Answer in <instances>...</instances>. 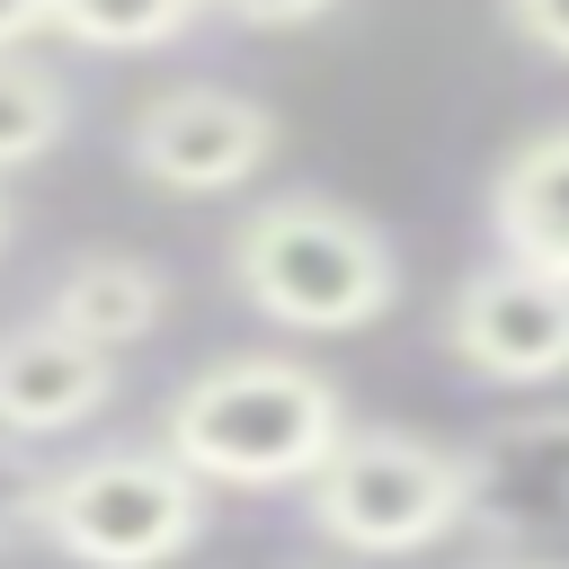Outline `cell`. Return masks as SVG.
<instances>
[{
    "mask_svg": "<svg viewBox=\"0 0 569 569\" xmlns=\"http://www.w3.org/2000/svg\"><path fill=\"white\" fill-rule=\"evenodd\" d=\"M36 36H53V0H0V53H27Z\"/></svg>",
    "mask_w": 569,
    "mask_h": 569,
    "instance_id": "15",
    "label": "cell"
},
{
    "mask_svg": "<svg viewBox=\"0 0 569 569\" xmlns=\"http://www.w3.org/2000/svg\"><path fill=\"white\" fill-rule=\"evenodd\" d=\"M0 249H9V204H0Z\"/></svg>",
    "mask_w": 569,
    "mask_h": 569,
    "instance_id": "17",
    "label": "cell"
},
{
    "mask_svg": "<svg viewBox=\"0 0 569 569\" xmlns=\"http://www.w3.org/2000/svg\"><path fill=\"white\" fill-rule=\"evenodd\" d=\"M124 160L169 196H231L276 160V107L222 80H178L151 107H133Z\"/></svg>",
    "mask_w": 569,
    "mask_h": 569,
    "instance_id": "5",
    "label": "cell"
},
{
    "mask_svg": "<svg viewBox=\"0 0 569 569\" xmlns=\"http://www.w3.org/2000/svg\"><path fill=\"white\" fill-rule=\"evenodd\" d=\"M347 436V391L302 356H222L160 409V453L196 489H302Z\"/></svg>",
    "mask_w": 569,
    "mask_h": 569,
    "instance_id": "1",
    "label": "cell"
},
{
    "mask_svg": "<svg viewBox=\"0 0 569 569\" xmlns=\"http://www.w3.org/2000/svg\"><path fill=\"white\" fill-rule=\"evenodd\" d=\"M196 18H204L196 0H53V36L98 44V53H151V44H178Z\"/></svg>",
    "mask_w": 569,
    "mask_h": 569,
    "instance_id": "12",
    "label": "cell"
},
{
    "mask_svg": "<svg viewBox=\"0 0 569 569\" xmlns=\"http://www.w3.org/2000/svg\"><path fill=\"white\" fill-rule=\"evenodd\" d=\"M18 507L71 569H169L213 525V489H196L160 445H116L71 471H44Z\"/></svg>",
    "mask_w": 569,
    "mask_h": 569,
    "instance_id": "3",
    "label": "cell"
},
{
    "mask_svg": "<svg viewBox=\"0 0 569 569\" xmlns=\"http://www.w3.org/2000/svg\"><path fill=\"white\" fill-rule=\"evenodd\" d=\"M560 178H569V133L560 124H533L498 178H489V240L507 267H533V276H569V213H560Z\"/></svg>",
    "mask_w": 569,
    "mask_h": 569,
    "instance_id": "9",
    "label": "cell"
},
{
    "mask_svg": "<svg viewBox=\"0 0 569 569\" xmlns=\"http://www.w3.org/2000/svg\"><path fill=\"white\" fill-rule=\"evenodd\" d=\"M498 18L516 27V44L533 62H560L569 53V0H498Z\"/></svg>",
    "mask_w": 569,
    "mask_h": 569,
    "instance_id": "13",
    "label": "cell"
},
{
    "mask_svg": "<svg viewBox=\"0 0 569 569\" xmlns=\"http://www.w3.org/2000/svg\"><path fill=\"white\" fill-rule=\"evenodd\" d=\"M160 311H169V276H160L151 258H133V249H89V258H71V267L53 276L44 329H62V338L116 356V347L151 338Z\"/></svg>",
    "mask_w": 569,
    "mask_h": 569,
    "instance_id": "10",
    "label": "cell"
},
{
    "mask_svg": "<svg viewBox=\"0 0 569 569\" xmlns=\"http://www.w3.org/2000/svg\"><path fill=\"white\" fill-rule=\"evenodd\" d=\"M107 400H116V356L44 320L0 329V436H62V427H89Z\"/></svg>",
    "mask_w": 569,
    "mask_h": 569,
    "instance_id": "8",
    "label": "cell"
},
{
    "mask_svg": "<svg viewBox=\"0 0 569 569\" xmlns=\"http://www.w3.org/2000/svg\"><path fill=\"white\" fill-rule=\"evenodd\" d=\"M453 462H462V533H480L489 560L560 551V516H569V418L560 409L507 418Z\"/></svg>",
    "mask_w": 569,
    "mask_h": 569,
    "instance_id": "6",
    "label": "cell"
},
{
    "mask_svg": "<svg viewBox=\"0 0 569 569\" xmlns=\"http://www.w3.org/2000/svg\"><path fill=\"white\" fill-rule=\"evenodd\" d=\"M471 569H560V560H471Z\"/></svg>",
    "mask_w": 569,
    "mask_h": 569,
    "instance_id": "16",
    "label": "cell"
},
{
    "mask_svg": "<svg viewBox=\"0 0 569 569\" xmlns=\"http://www.w3.org/2000/svg\"><path fill=\"white\" fill-rule=\"evenodd\" d=\"M222 276L258 320H276L293 338H347L400 302V258H391L382 222H365L356 204H338L320 187H284V196L249 204L231 222Z\"/></svg>",
    "mask_w": 569,
    "mask_h": 569,
    "instance_id": "2",
    "label": "cell"
},
{
    "mask_svg": "<svg viewBox=\"0 0 569 569\" xmlns=\"http://www.w3.org/2000/svg\"><path fill=\"white\" fill-rule=\"evenodd\" d=\"M196 9H213V18H231V27H258V36H284V27L329 18L338 0H196Z\"/></svg>",
    "mask_w": 569,
    "mask_h": 569,
    "instance_id": "14",
    "label": "cell"
},
{
    "mask_svg": "<svg viewBox=\"0 0 569 569\" xmlns=\"http://www.w3.org/2000/svg\"><path fill=\"white\" fill-rule=\"evenodd\" d=\"M302 516L320 542L356 560H409L462 533V462L453 445H427L400 427H347L302 480Z\"/></svg>",
    "mask_w": 569,
    "mask_h": 569,
    "instance_id": "4",
    "label": "cell"
},
{
    "mask_svg": "<svg viewBox=\"0 0 569 569\" xmlns=\"http://www.w3.org/2000/svg\"><path fill=\"white\" fill-rule=\"evenodd\" d=\"M445 347L462 356V373L498 382V391H542L569 373V276H533V267H471L445 302Z\"/></svg>",
    "mask_w": 569,
    "mask_h": 569,
    "instance_id": "7",
    "label": "cell"
},
{
    "mask_svg": "<svg viewBox=\"0 0 569 569\" xmlns=\"http://www.w3.org/2000/svg\"><path fill=\"white\" fill-rule=\"evenodd\" d=\"M71 133V80L36 53H0V178Z\"/></svg>",
    "mask_w": 569,
    "mask_h": 569,
    "instance_id": "11",
    "label": "cell"
}]
</instances>
